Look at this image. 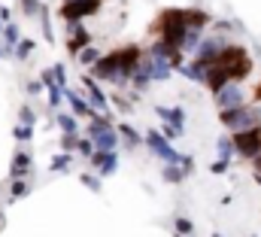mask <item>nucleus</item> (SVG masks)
I'll return each instance as SVG.
<instances>
[{
	"label": "nucleus",
	"mask_w": 261,
	"mask_h": 237,
	"mask_svg": "<svg viewBox=\"0 0 261 237\" xmlns=\"http://www.w3.org/2000/svg\"><path fill=\"white\" fill-rule=\"evenodd\" d=\"M76 146H79V137H73V134H61V152H76Z\"/></svg>",
	"instance_id": "72a5a7b5"
},
{
	"label": "nucleus",
	"mask_w": 261,
	"mask_h": 237,
	"mask_svg": "<svg viewBox=\"0 0 261 237\" xmlns=\"http://www.w3.org/2000/svg\"><path fill=\"white\" fill-rule=\"evenodd\" d=\"M91 143H94V149H97V152H116V149H119V134H116V128H113V131H107V134L94 137Z\"/></svg>",
	"instance_id": "dca6fc26"
},
{
	"label": "nucleus",
	"mask_w": 261,
	"mask_h": 237,
	"mask_svg": "<svg viewBox=\"0 0 261 237\" xmlns=\"http://www.w3.org/2000/svg\"><path fill=\"white\" fill-rule=\"evenodd\" d=\"M103 6V0H64L58 6V15L64 18L67 25H82V18L97 15Z\"/></svg>",
	"instance_id": "39448f33"
},
{
	"label": "nucleus",
	"mask_w": 261,
	"mask_h": 237,
	"mask_svg": "<svg viewBox=\"0 0 261 237\" xmlns=\"http://www.w3.org/2000/svg\"><path fill=\"white\" fill-rule=\"evenodd\" d=\"M34 49H37V46H34V40H24V37H21V43L15 46V55H18L21 61H28L31 55H34Z\"/></svg>",
	"instance_id": "c85d7f7f"
},
{
	"label": "nucleus",
	"mask_w": 261,
	"mask_h": 237,
	"mask_svg": "<svg viewBox=\"0 0 261 237\" xmlns=\"http://www.w3.org/2000/svg\"><path fill=\"white\" fill-rule=\"evenodd\" d=\"M225 168H228V161H213V164H210V171H213V174H222Z\"/></svg>",
	"instance_id": "ea45409f"
},
{
	"label": "nucleus",
	"mask_w": 261,
	"mask_h": 237,
	"mask_svg": "<svg viewBox=\"0 0 261 237\" xmlns=\"http://www.w3.org/2000/svg\"><path fill=\"white\" fill-rule=\"evenodd\" d=\"M43 88V82H28V94H37Z\"/></svg>",
	"instance_id": "a19ab883"
},
{
	"label": "nucleus",
	"mask_w": 261,
	"mask_h": 237,
	"mask_svg": "<svg viewBox=\"0 0 261 237\" xmlns=\"http://www.w3.org/2000/svg\"><path fill=\"white\" fill-rule=\"evenodd\" d=\"M46 91H49V107H52V110H58V107H61V101H64V91H61L58 85H55V88H46Z\"/></svg>",
	"instance_id": "f704fd0d"
},
{
	"label": "nucleus",
	"mask_w": 261,
	"mask_h": 237,
	"mask_svg": "<svg viewBox=\"0 0 261 237\" xmlns=\"http://www.w3.org/2000/svg\"><path fill=\"white\" fill-rule=\"evenodd\" d=\"M100 58H103V55H100V52H97L94 46H88V49H82V52L76 55V61H79L82 67H88V70H91V67H94V64H97Z\"/></svg>",
	"instance_id": "5701e85b"
},
{
	"label": "nucleus",
	"mask_w": 261,
	"mask_h": 237,
	"mask_svg": "<svg viewBox=\"0 0 261 237\" xmlns=\"http://www.w3.org/2000/svg\"><path fill=\"white\" fill-rule=\"evenodd\" d=\"M113 128H116V125H113V118L110 116H103V113H91V118H88V140H94V137L113 131Z\"/></svg>",
	"instance_id": "4468645a"
},
{
	"label": "nucleus",
	"mask_w": 261,
	"mask_h": 237,
	"mask_svg": "<svg viewBox=\"0 0 261 237\" xmlns=\"http://www.w3.org/2000/svg\"><path fill=\"white\" fill-rule=\"evenodd\" d=\"M216 104H219V110H237V107H246V94L237 82H231L216 94Z\"/></svg>",
	"instance_id": "1a4fd4ad"
},
{
	"label": "nucleus",
	"mask_w": 261,
	"mask_h": 237,
	"mask_svg": "<svg viewBox=\"0 0 261 237\" xmlns=\"http://www.w3.org/2000/svg\"><path fill=\"white\" fill-rule=\"evenodd\" d=\"M18 118H21L18 125H31V128L37 125V113H34V110H31L28 104H21V110H18Z\"/></svg>",
	"instance_id": "7c9ffc66"
},
{
	"label": "nucleus",
	"mask_w": 261,
	"mask_h": 237,
	"mask_svg": "<svg viewBox=\"0 0 261 237\" xmlns=\"http://www.w3.org/2000/svg\"><path fill=\"white\" fill-rule=\"evenodd\" d=\"M255 101H261V82H258V88H255Z\"/></svg>",
	"instance_id": "37998d69"
},
{
	"label": "nucleus",
	"mask_w": 261,
	"mask_h": 237,
	"mask_svg": "<svg viewBox=\"0 0 261 237\" xmlns=\"http://www.w3.org/2000/svg\"><path fill=\"white\" fill-rule=\"evenodd\" d=\"M143 58H146V49H140V46H119V49L107 52L103 58L97 61L91 67V73L97 79H103V82H113V85L125 88L130 82V76L137 73V67L143 64Z\"/></svg>",
	"instance_id": "f257e3e1"
},
{
	"label": "nucleus",
	"mask_w": 261,
	"mask_h": 237,
	"mask_svg": "<svg viewBox=\"0 0 261 237\" xmlns=\"http://www.w3.org/2000/svg\"><path fill=\"white\" fill-rule=\"evenodd\" d=\"M164 179L173 182V185H179V182L186 179V171H182L179 164H164Z\"/></svg>",
	"instance_id": "393cba45"
},
{
	"label": "nucleus",
	"mask_w": 261,
	"mask_h": 237,
	"mask_svg": "<svg viewBox=\"0 0 261 237\" xmlns=\"http://www.w3.org/2000/svg\"><path fill=\"white\" fill-rule=\"evenodd\" d=\"M28 192H31V182H28V179H9V198H12V201L24 198Z\"/></svg>",
	"instance_id": "b1692460"
},
{
	"label": "nucleus",
	"mask_w": 261,
	"mask_h": 237,
	"mask_svg": "<svg viewBox=\"0 0 261 237\" xmlns=\"http://www.w3.org/2000/svg\"><path fill=\"white\" fill-rule=\"evenodd\" d=\"M55 122H58V128H61V134H79V122H76V116L73 113H58L55 116Z\"/></svg>",
	"instance_id": "412c9836"
},
{
	"label": "nucleus",
	"mask_w": 261,
	"mask_h": 237,
	"mask_svg": "<svg viewBox=\"0 0 261 237\" xmlns=\"http://www.w3.org/2000/svg\"><path fill=\"white\" fill-rule=\"evenodd\" d=\"M234 152H237V149H234V140H231V137H222V140H219V161H228Z\"/></svg>",
	"instance_id": "bb28decb"
},
{
	"label": "nucleus",
	"mask_w": 261,
	"mask_h": 237,
	"mask_svg": "<svg viewBox=\"0 0 261 237\" xmlns=\"http://www.w3.org/2000/svg\"><path fill=\"white\" fill-rule=\"evenodd\" d=\"M76 152H79L82 158H91V155H94V143H91L88 137H79V146H76Z\"/></svg>",
	"instance_id": "473e14b6"
},
{
	"label": "nucleus",
	"mask_w": 261,
	"mask_h": 237,
	"mask_svg": "<svg viewBox=\"0 0 261 237\" xmlns=\"http://www.w3.org/2000/svg\"><path fill=\"white\" fill-rule=\"evenodd\" d=\"M213 237H219V234H213Z\"/></svg>",
	"instance_id": "a18cd8bd"
},
{
	"label": "nucleus",
	"mask_w": 261,
	"mask_h": 237,
	"mask_svg": "<svg viewBox=\"0 0 261 237\" xmlns=\"http://www.w3.org/2000/svg\"><path fill=\"white\" fill-rule=\"evenodd\" d=\"M176 231H179V234H192V231H195V225H192V219H186V216H179V219H176Z\"/></svg>",
	"instance_id": "4c0bfd02"
},
{
	"label": "nucleus",
	"mask_w": 261,
	"mask_h": 237,
	"mask_svg": "<svg viewBox=\"0 0 261 237\" xmlns=\"http://www.w3.org/2000/svg\"><path fill=\"white\" fill-rule=\"evenodd\" d=\"M18 9H21V15H40L43 0H18Z\"/></svg>",
	"instance_id": "cd10ccee"
},
{
	"label": "nucleus",
	"mask_w": 261,
	"mask_h": 237,
	"mask_svg": "<svg viewBox=\"0 0 261 237\" xmlns=\"http://www.w3.org/2000/svg\"><path fill=\"white\" fill-rule=\"evenodd\" d=\"M70 164H73V155H70V152H58V155L49 161L52 171H70Z\"/></svg>",
	"instance_id": "a878e982"
},
{
	"label": "nucleus",
	"mask_w": 261,
	"mask_h": 237,
	"mask_svg": "<svg viewBox=\"0 0 261 237\" xmlns=\"http://www.w3.org/2000/svg\"><path fill=\"white\" fill-rule=\"evenodd\" d=\"M155 113L164 118V125H176V128L186 125V113L179 107H155Z\"/></svg>",
	"instance_id": "f3484780"
},
{
	"label": "nucleus",
	"mask_w": 261,
	"mask_h": 237,
	"mask_svg": "<svg viewBox=\"0 0 261 237\" xmlns=\"http://www.w3.org/2000/svg\"><path fill=\"white\" fill-rule=\"evenodd\" d=\"M116 134H119V137L125 140V146H128V149H134V146H140V143H143V134H140V131H137L134 125H128V122H119Z\"/></svg>",
	"instance_id": "2eb2a0df"
},
{
	"label": "nucleus",
	"mask_w": 261,
	"mask_h": 237,
	"mask_svg": "<svg viewBox=\"0 0 261 237\" xmlns=\"http://www.w3.org/2000/svg\"><path fill=\"white\" fill-rule=\"evenodd\" d=\"M82 185H88V188H91V192H100V179L94 177V171H85V174H82Z\"/></svg>",
	"instance_id": "e433bc0d"
},
{
	"label": "nucleus",
	"mask_w": 261,
	"mask_h": 237,
	"mask_svg": "<svg viewBox=\"0 0 261 237\" xmlns=\"http://www.w3.org/2000/svg\"><path fill=\"white\" fill-rule=\"evenodd\" d=\"M110 104H113V107H116L119 113H130V110H134V107H130V101H128V98H122L119 91H116V94L110 98Z\"/></svg>",
	"instance_id": "2f4dec72"
},
{
	"label": "nucleus",
	"mask_w": 261,
	"mask_h": 237,
	"mask_svg": "<svg viewBox=\"0 0 261 237\" xmlns=\"http://www.w3.org/2000/svg\"><path fill=\"white\" fill-rule=\"evenodd\" d=\"M64 101L70 104V113L79 118V116H88L91 118V113H94V107L88 104V98H82L79 91H73V88H64Z\"/></svg>",
	"instance_id": "f8f14e48"
},
{
	"label": "nucleus",
	"mask_w": 261,
	"mask_h": 237,
	"mask_svg": "<svg viewBox=\"0 0 261 237\" xmlns=\"http://www.w3.org/2000/svg\"><path fill=\"white\" fill-rule=\"evenodd\" d=\"M149 58H152V55H149ZM170 73H173V67H170L167 58H152V82H167Z\"/></svg>",
	"instance_id": "a211bd4d"
},
{
	"label": "nucleus",
	"mask_w": 261,
	"mask_h": 237,
	"mask_svg": "<svg viewBox=\"0 0 261 237\" xmlns=\"http://www.w3.org/2000/svg\"><path fill=\"white\" fill-rule=\"evenodd\" d=\"M88 164L97 171V177H113L119 171V152H97L94 149V155L88 158Z\"/></svg>",
	"instance_id": "9b49d317"
},
{
	"label": "nucleus",
	"mask_w": 261,
	"mask_h": 237,
	"mask_svg": "<svg viewBox=\"0 0 261 237\" xmlns=\"http://www.w3.org/2000/svg\"><path fill=\"white\" fill-rule=\"evenodd\" d=\"M18 43H21V28L12 21V25L3 28V46H6V49H15Z\"/></svg>",
	"instance_id": "4be33fe9"
},
{
	"label": "nucleus",
	"mask_w": 261,
	"mask_h": 237,
	"mask_svg": "<svg viewBox=\"0 0 261 237\" xmlns=\"http://www.w3.org/2000/svg\"><path fill=\"white\" fill-rule=\"evenodd\" d=\"M213 67H219L231 82H243L246 76H249V70H252V58H249V52L243 49V46H228L219 58H216V64Z\"/></svg>",
	"instance_id": "7ed1b4c3"
},
{
	"label": "nucleus",
	"mask_w": 261,
	"mask_h": 237,
	"mask_svg": "<svg viewBox=\"0 0 261 237\" xmlns=\"http://www.w3.org/2000/svg\"><path fill=\"white\" fill-rule=\"evenodd\" d=\"M12 137H15V140H21V143H28V140L34 137V128H31V125H18V128L12 131Z\"/></svg>",
	"instance_id": "c9c22d12"
},
{
	"label": "nucleus",
	"mask_w": 261,
	"mask_h": 237,
	"mask_svg": "<svg viewBox=\"0 0 261 237\" xmlns=\"http://www.w3.org/2000/svg\"><path fill=\"white\" fill-rule=\"evenodd\" d=\"M91 40H94V37H91L82 25H67V52H70L73 58H76L82 49H88Z\"/></svg>",
	"instance_id": "6e6552de"
},
{
	"label": "nucleus",
	"mask_w": 261,
	"mask_h": 237,
	"mask_svg": "<svg viewBox=\"0 0 261 237\" xmlns=\"http://www.w3.org/2000/svg\"><path fill=\"white\" fill-rule=\"evenodd\" d=\"M6 55H9V49H6V46H0V61L6 58Z\"/></svg>",
	"instance_id": "79ce46f5"
},
{
	"label": "nucleus",
	"mask_w": 261,
	"mask_h": 237,
	"mask_svg": "<svg viewBox=\"0 0 261 237\" xmlns=\"http://www.w3.org/2000/svg\"><path fill=\"white\" fill-rule=\"evenodd\" d=\"M3 28H6V25H3V21H0V37H3Z\"/></svg>",
	"instance_id": "c03bdc74"
},
{
	"label": "nucleus",
	"mask_w": 261,
	"mask_h": 237,
	"mask_svg": "<svg viewBox=\"0 0 261 237\" xmlns=\"http://www.w3.org/2000/svg\"><path fill=\"white\" fill-rule=\"evenodd\" d=\"M186 25L195 28V31H203V28L210 25V15H206L203 9H186Z\"/></svg>",
	"instance_id": "6ab92c4d"
},
{
	"label": "nucleus",
	"mask_w": 261,
	"mask_h": 237,
	"mask_svg": "<svg viewBox=\"0 0 261 237\" xmlns=\"http://www.w3.org/2000/svg\"><path fill=\"white\" fill-rule=\"evenodd\" d=\"M0 21L3 25H12V9L9 6H0Z\"/></svg>",
	"instance_id": "58836bf2"
},
{
	"label": "nucleus",
	"mask_w": 261,
	"mask_h": 237,
	"mask_svg": "<svg viewBox=\"0 0 261 237\" xmlns=\"http://www.w3.org/2000/svg\"><path fill=\"white\" fill-rule=\"evenodd\" d=\"M82 85H85V91H88V104L94 107V113H103L107 116V107H110V98L103 94V88L97 85V79L94 76H82Z\"/></svg>",
	"instance_id": "9d476101"
},
{
	"label": "nucleus",
	"mask_w": 261,
	"mask_h": 237,
	"mask_svg": "<svg viewBox=\"0 0 261 237\" xmlns=\"http://www.w3.org/2000/svg\"><path fill=\"white\" fill-rule=\"evenodd\" d=\"M143 143H146V146H149V149H152L161 161H164V164H179V161H182V155L170 146V140H167L161 131H155V128L143 134Z\"/></svg>",
	"instance_id": "423d86ee"
},
{
	"label": "nucleus",
	"mask_w": 261,
	"mask_h": 237,
	"mask_svg": "<svg viewBox=\"0 0 261 237\" xmlns=\"http://www.w3.org/2000/svg\"><path fill=\"white\" fill-rule=\"evenodd\" d=\"M52 76H55V85H58L61 91L70 88V85H67V67L64 64H55V67H52Z\"/></svg>",
	"instance_id": "c756f323"
},
{
	"label": "nucleus",
	"mask_w": 261,
	"mask_h": 237,
	"mask_svg": "<svg viewBox=\"0 0 261 237\" xmlns=\"http://www.w3.org/2000/svg\"><path fill=\"white\" fill-rule=\"evenodd\" d=\"M219 122L225 128H231L234 134L240 131H252V128H261V110L258 107H237V110H219Z\"/></svg>",
	"instance_id": "20e7f679"
},
{
	"label": "nucleus",
	"mask_w": 261,
	"mask_h": 237,
	"mask_svg": "<svg viewBox=\"0 0 261 237\" xmlns=\"http://www.w3.org/2000/svg\"><path fill=\"white\" fill-rule=\"evenodd\" d=\"M231 140H234V149H237L243 158H258L261 155V128L240 131V134H234Z\"/></svg>",
	"instance_id": "0eeeda50"
},
{
	"label": "nucleus",
	"mask_w": 261,
	"mask_h": 237,
	"mask_svg": "<svg viewBox=\"0 0 261 237\" xmlns=\"http://www.w3.org/2000/svg\"><path fill=\"white\" fill-rule=\"evenodd\" d=\"M182 73H186V79H192V82H206V64H200V61H189V64L182 67Z\"/></svg>",
	"instance_id": "aec40b11"
},
{
	"label": "nucleus",
	"mask_w": 261,
	"mask_h": 237,
	"mask_svg": "<svg viewBox=\"0 0 261 237\" xmlns=\"http://www.w3.org/2000/svg\"><path fill=\"white\" fill-rule=\"evenodd\" d=\"M31 168H34V161H31V152H15L12 155V164H9V177L12 179H24L31 174Z\"/></svg>",
	"instance_id": "ddd939ff"
},
{
	"label": "nucleus",
	"mask_w": 261,
	"mask_h": 237,
	"mask_svg": "<svg viewBox=\"0 0 261 237\" xmlns=\"http://www.w3.org/2000/svg\"><path fill=\"white\" fill-rule=\"evenodd\" d=\"M152 34H158V40L176 52H182L189 25H186V9H161V15L152 25Z\"/></svg>",
	"instance_id": "f03ea898"
}]
</instances>
